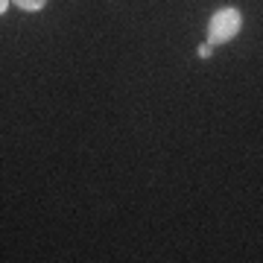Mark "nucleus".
<instances>
[{
	"label": "nucleus",
	"instance_id": "nucleus-4",
	"mask_svg": "<svg viewBox=\"0 0 263 263\" xmlns=\"http://www.w3.org/2000/svg\"><path fill=\"white\" fill-rule=\"evenodd\" d=\"M9 3H12V0H0V15H3V12L9 9Z\"/></svg>",
	"mask_w": 263,
	"mask_h": 263
},
{
	"label": "nucleus",
	"instance_id": "nucleus-1",
	"mask_svg": "<svg viewBox=\"0 0 263 263\" xmlns=\"http://www.w3.org/2000/svg\"><path fill=\"white\" fill-rule=\"evenodd\" d=\"M240 27H243L240 9H234V6L219 9L214 18H211V24H208V44H211V47H214V44H226V41H231V38L240 32Z\"/></svg>",
	"mask_w": 263,
	"mask_h": 263
},
{
	"label": "nucleus",
	"instance_id": "nucleus-2",
	"mask_svg": "<svg viewBox=\"0 0 263 263\" xmlns=\"http://www.w3.org/2000/svg\"><path fill=\"white\" fill-rule=\"evenodd\" d=\"M15 6H21L24 12H38V9H44L47 6V0H12Z\"/></svg>",
	"mask_w": 263,
	"mask_h": 263
},
{
	"label": "nucleus",
	"instance_id": "nucleus-3",
	"mask_svg": "<svg viewBox=\"0 0 263 263\" xmlns=\"http://www.w3.org/2000/svg\"><path fill=\"white\" fill-rule=\"evenodd\" d=\"M211 53H214V47H211V44H202V47H199V59H208Z\"/></svg>",
	"mask_w": 263,
	"mask_h": 263
}]
</instances>
